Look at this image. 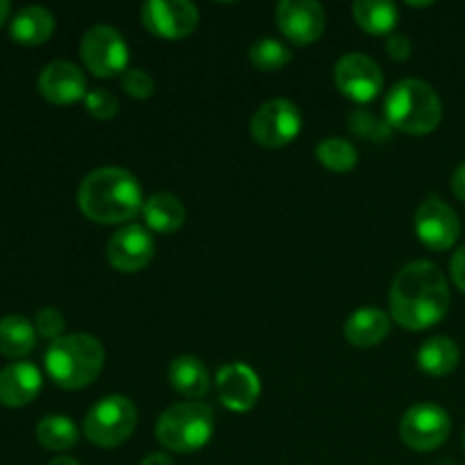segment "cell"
Segmentation results:
<instances>
[{"label": "cell", "instance_id": "24", "mask_svg": "<svg viewBox=\"0 0 465 465\" xmlns=\"http://www.w3.org/2000/svg\"><path fill=\"white\" fill-rule=\"evenodd\" d=\"M459 359H461V352H459L457 343L445 336H434L418 350V366L431 377L450 375L459 366Z\"/></svg>", "mask_w": 465, "mask_h": 465}, {"label": "cell", "instance_id": "11", "mask_svg": "<svg viewBox=\"0 0 465 465\" xmlns=\"http://www.w3.org/2000/svg\"><path fill=\"white\" fill-rule=\"evenodd\" d=\"M275 21L291 44L309 45L325 32L327 14L316 0H282L275 9Z\"/></svg>", "mask_w": 465, "mask_h": 465}, {"label": "cell", "instance_id": "21", "mask_svg": "<svg viewBox=\"0 0 465 465\" xmlns=\"http://www.w3.org/2000/svg\"><path fill=\"white\" fill-rule=\"evenodd\" d=\"M184 204L173 193H154L143 204L145 227L157 234H173L184 225Z\"/></svg>", "mask_w": 465, "mask_h": 465}, {"label": "cell", "instance_id": "27", "mask_svg": "<svg viewBox=\"0 0 465 465\" xmlns=\"http://www.w3.org/2000/svg\"><path fill=\"white\" fill-rule=\"evenodd\" d=\"M250 62L259 71H280L291 62V50L277 39H259L250 45Z\"/></svg>", "mask_w": 465, "mask_h": 465}, {"label": "cell", "instance_id": "8", "mask_svg": "<svg viewBox=\"0 0 465 465\" xmlns=\"http://www.w3.org/2000/svg\"><path fill=\"white\" fill-rule=\"evenodd\" d=\"M84 66L95 77H114L123 73L130 62V48L116 27L94 25L84 32L80 44Z\"/></svg>", "mask_w": 465, "mask_h": 465}, {"label": "cell", "instance_id": "34", "mask_svg": "<svg viewBox=\"0 0 465 465\" xmlns=\"http://www.w3.org/2000/svg\"><path fill=\"white\" fill-rule=\"evenodd\" d=\"M452 191H454V195H457L459 200H463V203H465V162L457 168V173H454Z\"/></svg>", "mask_w": 465, "mask_h": 465}, {"label": "cell", "instance_id": "31", "mask_svg": "<svg viewBox=\"0 0 465 465\" xmlns=\"http://www.w3.org/2000/svg\"><path fill=\"white\" fill-rule=\"evenodd\" d=\"M123 89L136 100H148L154 94V80L148 71H141V68H132L125 71L123 77Z\"/></svg>", "mask_w": 465, "mask_h": 465}, {"label": "cell", "instance_id": "6", "mask_svg": "<svg viewBox=\"0 0 465 465\" xmlns=\"http://www.w3.org/2000/svg\"><path fill=\"white\" fill-rule=\"evenodd\" d=\"M139 413L123 395H107L89 409L84 418V436L98 448H118L136 430Z\"/></svg>", "mask_w": 465, "mask_h": 465}, {"label": "cell", "instance_id": "12", "mask_svg": "<svg viewBox=\"0 0 465 465\" xmlns=\"http://www.w3.org/2000/svg\"><path fill=\"white\" fill-rule=\"evenodd\" d=\"M334 80L345 98L361 104L375 100L384 84L380 64L361 53H350L341 57L334 68Z\"/></svg>", "mask_w": 465, "mask_h": 465}, {"label": "cell", "instance_id": "22", "mask_svg": "<svg viewBox=\"0 0 465 465\" xmlns=\"http://www.w3.org/2000/svg\"><path fill=\"white\" fill-rule=\"evenodd\" d=\"M352 14L357 25L363 32L375 36H391L400 21L398 5L386 3V0H357L352 7Z\"/></svg>", "mask_w": 465, "mask_h": 465}, {"label": "cell", "instance_id": "14", "mask_svg": "<svg viewBox=\"0 0 465 465\" xmlns=\"http://www.w3.org/2000/svg\"><path fill=\"white\" fill-rule=\"evenodd\" d=\"M154 239L148 227L125 225L109 239L107 262L118 272H139L153 262Z\"/></svg>", "mask_w": 465, "mask_h": 465}, {"label": "cell", "instance_id": "28", "mask_svg": "<svg viewBox=\"0 0 465 465\" xmlns=\"http://www.w3.org/2000/svg\"><path fill=\"white\" fill-rule=\"evenodd\" d=\"M350 130L357 136L368 141H386L391 136V125L386 121H380L377 116H372L368 109H357L350 116Z\"/></svg>", "mask_w": 465, "mask_h": 465}, {"label": "cell", "instance_id": "33", "mask_svg": "<svg viewBox=\"0 0 465 465\" xmlns=\"http://www.w3.org/2000/svg\"><path fill=\"white\" fill-rule=\"evenodd\" d=\"M450 271H452V282L457 284V289L465 293V245L454 252L452 262H450Z\"/></svg>", "mask_w": 465, "mask_h": 465}, {"label": "cell", "instance_id": "23", "mask_svg": "<svg viewBox=\"0 0 465 465\" xmlns=\"http://www.w3.org/2000/svg\"><path fill=\"white\" fill-rule=\"evenodd\" d=\"M36 330L25 316L9 313L0 318V354L9 359L25 357L35 350Z\"/></svg>", "mask_w": 465, "mask_h": 465}, {"label": "cell", "instance_id": "17", "mask_svg": "<svg viewBox=\"0 0 465 465\" xmlns=\"http://www.w3.org/2000/svg\"><path fill=\"white\" fill-rule=\"evenodd\" d=\"M41 371L30 361L9 363L0 371V404L5 407H25L39 395Z\"/></svg>", "mask_w": 465, "mask_h": 465}, {"label": "cell", "instance_id": "36", "mask_svg": "<svg viewBox=\"0 0 465 465\" xmlns=\"http://www.w3.org/2000/svg\"><path fill=\"white\" fill-rule=\"evenodd\" d=\"M7 16H9V3L7 0H0V27L5 25Z\"/></svg>", "mask_w": 465, "mask_h": 465}, {"label": "cell", "instance_id": "2", "mask_svg": "<svg viewBox=\"0 0 465 465\" xmlns=\"http://www.w3.org/2000/svg\"><path fill=\"white\" fill-rule=\"evenodd\" d=\"M143 204L139 180L125 168H98L89 173L77 189L80 212L100 225H118V223L132 221L143 212Z\"/></svg>", "mask_w": 465, "mask_h": 465}, {"label": "cell", "instance_id": "39", "mask_svg": "<svg viewBox=\"0 0 465 465\" xmlns=\"http://www.w3.org/2000/svg\"><path fill=\"white\" fill-rule=\"evenodd\" d=\"M463 448H465V436H463Z\"/></svg>", "mask_w": 465, "mask_h": 465}, {"label": "cell", "instance_id": "29", "mask_svg": "<svg viewBox=\"0 0 465 465\" xmlns=\"http://www.w3.org/2000/svg\"><path fill=\"white\" fill-rule=\"evenodd\" d=\"M86 112L98 121H109L118 114V98L107 89H94L84 98Z\"/></svg>", "mask_w": 465, "mask_h": 465}, {"label": "cell", "instance_id": "19", "mask_svg": "<svg viewBox=\"0 0 465 465\" xmlns=\"http://www.w3.org/2000/svg\"><path fill=\"white\" fill-rule=\"evenodd\" d=\"M54 32V16L50 9L41 5H27L18 9L16 16L9 23V35L14 41L23 45H39L53 36Z\"/></svg>", "mask_w": 465, "mask_h": 465}, {"label": "cell", "instance_id": "30", "mask_svg": "<svg viewBox=\"0 0 465 465\" xmlns=\"http://www.w3.org/2000/svg\"><path fill=\"white\" fill-rule=\"evenodd\" d=\"M64 327H66V321H64L62 312L54 307H44L36 312V318H35V330L39 331L44 339H50V341H57L62 339V331Z\"/></svg>", "mask_w": 465, "mask_h": 465}, {"label": "cell", "instance_id": "26", "mask_svg": "<svg viewBox=\"0 0 465 465\" xmlns=\"http://www.w3.org/2000/svg\"><path fill=\"white\" fill-rule=\"evenodd\" d=\"M316 157L327 171L350 173L359 162V153L350 141L345 139H325L318 143Z\"/></svg>", "mask_w": 465, "mask_h": 465}, {"label": "cell", "instance_id": "35", "mask_svg": "<svg viewBox=\"0 0 465 465\" xmlns=\"http://www.w3.org/2000/svg\"><path fill=\"white\" fill-rule=\"evenodd\" d=\"M141 465H173V459L168 457V454H150V457H145L143 461H141Z\"/></svg>", "mask_w": 465, "mask_h": 465}, {"label": "cell", "instance_id": "32", "mask_svg": "<svg viewBox=\"0 0 465 465\" xmlns=\"http://www.w3.org/2000/svg\"><path fill=\"white\" fill-rule=\"evenodd\" d=\"M386 53L393 59H398V62H407V59L411 57V41H409L407 35L393 32V35L389 36V41H386Z\"/></svg>", "mask_w": 465, "mask_h": 465}, {"label": "cell", "instance_id": "38", "mask_svg": "<svg viewBox=\"0 0 465 465\" xmlns=\"http://www.w3.org/2000/svg\"><path fill=\"white\" fill-rule=\"evenodd\" d=\"M431 3H413V0H409V7H430Z\"/></svg>", "mask_w": 465, "mask_h": 465}, {"label": "cell", "instance_id": "7", "mask_svg": "<svg viewBox=\"0 0 465 465\" xmlns=\"http://www.w3.org/2000/svg\"><path fill=\"white\" fill-rule=\"evenodd\" d=\"M302 130V114L291 100L275 98L263 103L250 118V134L263 148H284Z\"/></svg>", "mask_w": 465, "mask_h": 465}, {"label": "cell", "instance_id": "25", "mask_svg": "<svg viewBox=\"0 0 465 465\" xmlns=\"http://www.w3.org/2000/svg\"><path fill=\"white\" fill-rule=\"evenodd\" d=\"M36 439L44 448L53 450V452H66V450L75 448L80 434H77V427L71 418L54 413V416H45L36 425Z\"/></svg>", "mask_w": 465, "mask_h": 465}, {"label": "cell", "instance_id": "10", "mask_svg": "<svg viewBox=\"0 0 465 465\" xmlns=\"http://www.w3.org/2000/svg\"><path fill=\"white\" fill-rule=\"evenodd\" d=\"M141 23L159 39H186L200 23V12L189 0H148L141 7Z\"/></svg>", "mask_w": 465, "mask_h": 465}, {"label": "cell", "instance_id": "16", "mask_svg": "<svg viewBox=\"0 0 465 465\" xmlns=\"http://www.w3.org/2000/svg\"><path fill=\"white\" fill-rule=\"evenodd\" d=\"M39 91L48 103L73 104L86 98V77L80 68L66 59H57L41 68Z\"/></svg>", "mask_w": 465, "mask_h": 465}, {"label": "cell", "instance_id": "37", "mask_svg": "<svg viewBox=\"0 0 465 465\" xmlns=\"http://www.w3.org/2000/svg\"><path fill=\"white\" fill-rule=\"evenodd\" d=\"M50 465H80L75 461V459H71V457H57V459H53V461H50Z\"/></svg>", "mask_w": 465, "mask_h": 465}, {"label": "cell", "instance_id": "1", "mask_svg": "<svg viewBox=\"0 0 465 465\" xmlns=\"http://www.w3.org/2000/svg\"><path fill=\"white\" fill-rule=\"evenodd\" d=\"M450 289L439 266L431 262L407 263L391 286V316L409 331L434 327L448 316Z\"/></svg>", "mask_w": 465, "mask_h": 465}, {"label": "cell", "instance_id": "3", "mask_svg": "<svg viewBox=\"0 0 465 465\" xmlns=\"http://www.w3.org/2000/svg\"><path fill=\"white\" fill-rule=\"evenodd\" d=\"M104 366V348L95 336L68 334L45 350V371L64 391H80L98 380Z\"/></svg>", "mask_w": 465, "mask_h": 465}, {"label": "cell", "instance_id": "18", "mask_svg": "<svg viewBox=\"0 0 465 465\" xmlns=\"http://www.w3.org/2000/svg\"><path fill=\"white\" fill-rule=\"evenodd\" d=\"M389 331L391 318L377 307L357 309L343 327L345 339L354 348H375L389 336Z\"/></svg>", "mask_w": 465, "mask_h": 465}, {"label": "cell", "instance_id": "9", "mask_svg": "<svg viewBox=\"0 0 465 465\" xmlns=\"http://www.w3.org/2000/svg\"><path fill=\"white\" fill-rule=\"evenodd\" d=\"M452 420L439 404L422 402L409 409L400 422V436L404 445L416 452H434L448 440Z\"/></svg>", "mask_w": 465, "mask_h": 465}, {"label": "cell", "instance_id": "4", "mask_svg": "<svg viewBox=\"0 0 465 465\" xmlns=\"http://www.w3.org/2000/svg\"><path fill=\"white\" fill-rule=\"evenodd\" d=\"M386 123L404 134L422 136L434 132L443 118L439 94L422 80H402L389 91L384 103Z\"/></svg>", "mask_w": 465, "mask_h": 465}, {"label": "cell", "instance_id": "15", "mask_svg": "<svg viewBox=\"0 0 465 465\" xmlns=\"http://www.w3.org/2000/svg\"><path fill=\"white\" fill-rule=\"evenodd\" d=\"M216 389L223 407L236 413H245L257 404L259 395H262V381H259L257 372L245 363H227L218 371Z\"/></svg>", "mask_w": 465, "mask_h": 465}, {"label": "cell", "instance_id": "5", "mask_svg": "<svg viewBox=\"0 0 465 465\" xmlns=\"http://www.w3.org/2000/svg\"><path fill=\"white\" fill-rule=\"evenodd\" d=\"M154 434L159 443L171 452H198L212 440L213 413L203 402L173 404L159 416Z\"/></svg>", "mask_w": 465, "mask_h": 465}, {"label": "cell", "instance_id": "13", "mask_svg": "<svg viewBox=\"0 0 465 465\" xmlns=\"http://www.w3.org/2000/svg\"><path fill=\"white\" fill-rule=\"evenodd\" d=\"M416 234L422 243L430 250L443 252L457 243L459 234H461V225H459V216L448 203L431 195L425 203L418 207L416 212Z\"/></svg>", "mask_w": 465, "mask_h": 465}, {"label": "cell", "instance_id": "20", "mask_svg": "<svg viewBox=\"0 0 465 465\" xmlns=\"http://www.w3.org/2000/svg\"><path fill=\"white\" fill-rule=\"evenodd\" d=\"M168 381L177 393L193 400V402L204 398L209 393V386H212L204 363L200 359L189 357V354L173 359L171 366H168Z\"/></svg>", "mask_w": 465, "mask_h": 465}]
</instances>
